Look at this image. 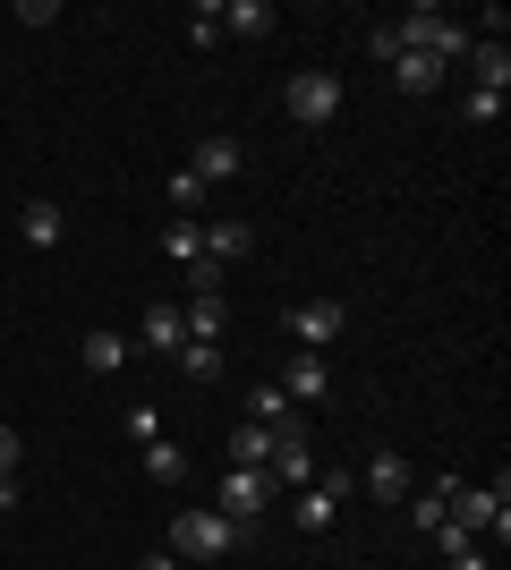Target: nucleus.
Listing matches in <instances>:
<instances>
[{
  "label": "nucleus",
  "mask_w": 511,
  "mask_h": 570,
  "mask_svg": "<svg viewBox=\"0 0 511 570\" xmlns=\"http://www.w3.org/2000/svg\"><path fill=\"white\" fill-rule=\"evenodd\" d=\"M247 546V528L230 520V511H205V502H188V511H179V520H170V553H179V562H222V553H239Z\"/></svg>",
  "instance_id": "nucleus-1"
},
{
  "label": "nucleus",
  "mask_w": 511,
  "mask_h": 570,
  "mask_svg": "<svg viewBox=\"0 0 511 570\" xmlns=\"http://www.w3.org/2000/svg\"><path fill=\"white\" fill-rule=\"evenodd\" d=\"M392 26H401V51H426L435 69L469 60V43H478V35H469L461 18H443V9H410V18H392Z\"/></svg>",
  "instance_id": "nucleus-2"
},
{
  "label": "nucleus",
  "mask_w": 511,
  "mask_h": 570,
  "mask_svg": "<svg viewBox=\"0 0 511 570\" xmlns=\"http://www.w3.org/2000/svg\"><path fill=\"white\" fill-rule=\"evenodd\" d=\"M452 528H469L478 546L503 537V528H511V485H503V476H494V485H461V494H452Z\"/></svg>",
  "instance_id": "nucleus-3"
},
{
  "label": "nucleus",
  "mask_w": 511,
  "mask_h": 570,
  "mask_svg": "<svg viewBox=\"0 0 511 570\" xmlns=\"http://www.w3.org/2000/svg\"><path fill=\"white\" fill-rule=\"evenodd\" d=\"M282 111H291L298 128H324V119L341 111V77L333 69H298L291 86H282Z\"/></svg>",
  "instance_id": "nucleus-4"
},
{
  "label": "nucleus",
  "mask_w": 511,
  "mask_h": 570,
  "mask_svg": "<svg viewBox=\"0 0 511 570\" xmlns=\"http://www.w3.org/2000/svg\"><path fill=\"white\" fill-rule=\"evenodd\" d=\"M341 502H350V476L316 469V485H298V494H291V528H298V537H324V528L341 520Z\"/></svg>",
  "instance_id": "nucleus-5"
},
{
  "label": "nucleus",
  "mask_w": 511,
  "mask_h": 570,
  "mask_svg": "<svg viewBox=\"0 0 511 570\" xmlns=\"http://www.w3.org/2000/svg\"><path fill=\"white\" fill-rule=\"evenodd\" d=\"M282 324H291V341H298L307 357H324V350L341 341V324H350V307H341V298H298Z\"/></svg>",
  "instance_id": "nucleus-6"
},
{
  "label": "nucleus",
  "mask_w": 511,
  "mask_h": 570,
  "mask_svg": "<svg viewBox=\"0 0 511 570\" xmlns=\"http://www.w3.org/2000/svg\"><path fill=\"white\" fill-rule=\"evenodd\" d=\"M265 476H273V494H298V485H316V452H307V434H298V426L273 443Z\"/></svg>",
  "instance_id": "nucleus-7"
},
{
  "label": "nucleus",
  "mask_w": 511,
  "mask_h": 570,
  "mask_svg": "<svg viewBox=\"0 0 511 570\" xmlns=\"http://www.w3.org/2000/svg\"><path fill=\"white\" fill-rule=\"evenodd\" d=\"M239 170H247L239 137H196V154H188V179H196V188H222V179H239Z\"/></svg>",
  "instance_id": "nucleus-8"
},
{
  "label": "nucleus",
  "mask_w": 511,
  "mask_h": 570,
  "mask_svg": "<svg viewBox=\"0 0 511 570\" xmlns=\"http://www.w3.org/2000/svg\"><path fill=\"white\" fill-rule=\"evenodd\" d=\"M265 502H273V476H265V469H222V511H230L239 528H256V511H265Z\"/></svg>",
  "instance_id": "nucleus-9"
},
{
  "label": "nucleus",
  "mask_w": 511,
  "mask_h": 570,
  "mask_svg": "<svg viewBox=\"0 0 511 570\" xmlns=\"http://www.w3.org/2000/svg\"><path fill=\"white\" fill-rule=\"evenodd\" d=\"M366 494H375V502H410L417 494L410 460H401V452H375V460H366Z\"/></svg>",
  "instance_id": "nucleus-10"
},
{
  "label": "nucleus",
  "mask_w": 511,
  "mask_h": 570,
  "mask_svg": "<svg viewBox=\"0 0 511 570\" xmlns=\"http://www.w3.org/2000/svg\"><path fill=\"white\" fill-rule=\"evenodd\" d=\"M18 238H26V247H35V256H51V247L69 238V222H60V205H51V196H35V205H26V214H18Z\"/></svg>",
  "instance_id": "nucleus-11"
},
{
  "label": "nucleus",
  "mask_w": 511,
  "mask_h": 570,
  "mask_svg": "<svg viewBox=\"0 0 511 570\" xmlns=\"http://www.w3.org/2000/svg\"><path fill=\"white\" fill-rule=\"evenodd\" d=\"M179 341H188L179 307H163V298H154V307H146V324H137V350H154V357H179Z\"/></svg>",
  "instance_id": "nucleus-12"
},
{
  "label": "nucleus",
  "mask_w": 511,
  "mask_h": 570,
  "mask_svg": "<svg viewBox=\"0 0 511 570\" xmlns=\"http://www.w3.org/2000/svg\"><path fill=\"white\" fill-rule=\"evenodd\" d=\"M282 392H291V409L324 401V392H333V366H324V357H307V350H298V357H291V375H282Z\"/></svg>",
  "instance_id": "nucleus-13"
},
{
  "label": "nucleus",
  "mask_w": 511,
  "mask_h": 570,
  "mask_svg": "<svg viewBox=\"0 0 511 570\" xmlns=\"http://www.w3.org/2000/svg\"><path fill=\"white\" fill-rule=\"evenodd\" d=\"M452 494H461V476H435L426 494H410V520H417V537H435V528L452 520Z\"/></svg>",
  "instance_id": "nucleus-14"
},
{
  "label": "nucleus",
  "mask_w": 511,
  "mask_h": 570,
  "mask_svg": "<svg viewBox=\"0 0 511 570\" xmlns=\"http://www.w3.org/2000/svg\"><path fill=\"white\" fill-rule=\"evenodd\" d=\"M469 69H478V95H503L511 86V51L494 43V35H478V43H469Z\"/></svg>",
  "instance_id": "nucleus-15"
},
{
  "label": "nucleus",
  "mask_w": 511,
  "mask_h": 570,
  "mask_svg": "<svg viewBox=\"0 0 511 570\" xmlns=\"http://www.w3.org/2000/svg\"><path fill=\"white\" fill-rule=\"evenodd\" d=\"M128 350H137V341H128V333H111V324H95V333H86V375H120V366H128Z\"/></svg>",
  "instance_id": "nucleus-16"
},
{
  "label": "nucleus",
  "mask_w": 511,
  "mask_h": 570,
  "mask_svg": "<svg viewBox=\"0 0 511 570\" xmlns=\"http://www.w3.org/2000/svg\"><path fill=\"white\" fill-rule=\"evenodd\" d=\"M247 426L291 434V426H298V417H291V392H282V383H256V392H247Z\"/></svg>",
  "instance_id": "nucleus-17"
},
{
  "label": "nucleus",
  "mask_w": 511,
  "mask_h": 570,
  "mask_svg": "<svg viewBox=\"0 0 511 570\" xmlns=\"http://www.w3.org/2000/svg\"><path fill=\"white\" fill-rule=\"evenodd\" d=\"M273 443H282L273 426H239L230 443H222V452H230V469H265V460H273Z\"/></svg>",
  "instance_id": "nucleus-18"
},
{
  "label": "nucleus",
  "mask_w": 511,
  "mask_h": 570,
  "mask_svg": "<svg viewBox=\"0 0 511 570\" xmlns=\"http://www.w3.org/2000/svg\"><path fill=\"white\" fill-rule=\"evenodd\" d=\"M247 247H256V230H247V222H205V256H214V264H239Z\"/></svg>",
  "instance_id": "nucleus-19"
},
{
  "label": "nucleus",
  "mask_w": 511,
  "mask_h": 570,
  "mask_svg": "<svg viewBox=\"0 0 511 570\" xmlns=\"http://www.w3.org/2000/svg\"><path fill=\"white\" fill-rule=\"evenodd\" d=\"M137 452H146V476H154V485H179V476H188V452H179L170 434H154V443H137Z\"/></svg>",
  "instance_id": "nucleus-20"
},
{
  "label": "nucleus",
  "mask_w": 511,
  "mask_h": 570,
  "mask_svg": "<svg viewBox=\"0 0 511 570\" xmlns=\"http://www.w3.org/2000/svg\"><path fill=\"white\" fill-rule=\"evenodd\" d=\"M179 324H188V341H214V350H222V324H230V307H222V298H188V307H179Z\"/></svg>",
  "instance_id": "nucleus-21"
},
{
  "label": "nucleus",
  "mask_w": 511,
  "mask_h": 570,
  "mask_svg": "<svg viewBox=\"0 0 511 570\" xmlns=\"http://www.w3.org/2000/svg\"><path fill=\"white\" fill-rule=\"evenodd\" d=\"M392 86H401V95H435L443 69L426 60V51H401V60H392Z\"/></svg>",
  "instance_id": "nucleus-22"
},
{
  "label": "nucleus",
  "mask_w": 511,
  "mask_h": 570,
  "mask_svg": "<svg viewBox=\"0 0 511 570\" xmlns=\"http://www.w3.org/2000/svg\"><path fill=\"white\" fill-rule=\"evenodd\" d=\"M222 35H273V0H230V9H222Z\"/></svg>",
  "instance_id": "nucleus-23"
},
{
  "label": "nucleus",
  "mask_w": 511,
  "mask_h": 570,
  "mask_svg": "<svg viewBox=\"0 0 511 570\" xmlns=\"http://www.w3.org/2000/svg\"><path fill=\"white\" fill-rule=\"evenodd\" d=\"M163 256L170 264H196V256H205V222H170V230H163Z\"/></svg>",
  "instance_id": "nucleus-24"
},
{
  "label": "nucleus",
  "mask_w": 511,
  "mask_h": 570,
  "mask_svg": "<svg viewBox=\"0 0 511 570\" xmlns=\"http://www.w3.org/2000/svg\"><path fill=\"white\" fill-rule=\"evenodd\" d=\"M179 375H188V383H214L222 375V350H214V341H179Z\"/></svg>",
  "instance_id": "nucleus-25"
},
{
  "label": "nucleus",
  "mask_w": 511,
  "mask_h": 570,
  "mask_svg": "<svg viewBox=\"0 0 511 570\" xmlns=\"http://www.w3.org/2000/svg\"><path fill=\"white\" fill-rule=\"evenodd\" d=\"M188 43H196V51L222 43V9H214V0H205V9H188Z\"/></svg>",
  "instance_id": "nucleus-26"
},
{
  "label": "nucleus",
  "mask_w": 511,
  "mask_h": 570,
  "mask_svg": "<svg viewBox=\"0 0 511 570\" xmlns=\"http://www.w3.org/2000/svg\"><path fill=\"white\" fill-rule=\"evenodd\" d=\"M179 273H188V298H222V264H214V256L179 264Z\"/></svg>",
  "instance_id": "nucleus-27"
},
{
  "label": "nucleus",
  "mask_w": 511,
  "mask_h": 570,
  "mask_svg": "<svg viewBox=\"0 0 511 570\" xmlns=\"http://www.w3.org/2000/svg\"><path fill=\"white\" fill-rule=\"evenodd\" d=\"M196 205H205V188H196L188 170H170V214H179V222H196Z\"/></svg>",
  "instance_id": "nucleus-28"
},
{
  "label": "nucleus",
  "mask_w": 511,
  "mask_h": 570,
  "mask_svg": "<svg viewBox=\"0 0 511 570\" xmlns=\"http://www.w3.org/2000/svg\"><path fill=\"white\" fill-rule=\"evenodd\" d=\"M461 119H469V128H487V119H503V95H461Z\"/></svg>",
  "instance_id": "nucleus-29"
},
{
  "label": "nucleus",
  "mask_w": 511,
  "mask_h": 570,
  "mask_svg": "<svg viewBox=\"0 0 511 570\" xmlns=\"http://www.w3.org/2000/svg\"><path fill=\"white\" fill-rule=\"evenodd\" d=\"M366 51H375V60L392 69V60H401V26H366Z\"/></svg>",
  "instance_id": "nucleus-30"
},
{
  "label": "nucleus",
  "mask_w": 511,
  "mask_h": 570,
  "mask_svg": "<svg viewBox=\"0 0 511 570\" xmlns=\"http://www.w3.org/2000/svg\"><path fill=\"white\" fill-rule=\"evenodd\" d=\"M435 546H443V562H461V553L478 546V537H469V528H452V520H443V528H435Z\"/></svg>",
  "instance_id": "nucleus-31"
},
{
  "label": "nucleus",
  "mask_w": 511,
  "mask_h": 570,
  "mask_svg": "<svg viewBox=\"0 0 511 570\" xmlns=\"http://www.w3.org/2000/svg\"><path fill=\"white\" fill-rule=\"evenodd\" d=\"M128 434H137V443H154V434H163V417H154V401H137V409H128Z\"/></svg>",
  "instance_id": "nucleus-32"
},
{
  "label": "nucleus",
  "mask_w": 511,
  "mask_h": 570,
  "mask_svg": "<svg viewBox=\"0 0 511 570\" xmlns=\"http://www.w3.org/2000/svg\"><path fill=\"white\" fill-rule=\"evenodd\" d=\"M0 476H18V434L0 426Z\"/></svg>",
  "instance_id": "nucleus-33"
},
{
  "label": "nucleus",
  "mask_w": 511,
  "mask_h": 570,
  "mask_svg": "<svg viewBox=\"0 0 511 570\" xmlns=\"http://www.w3.org/2000/svg\"><path fill=\"white\" fill-rule=\"evenodd\" d=\"M146 570H188V562H179V553H146Z\"/></svg>",
  "instance_id": "nucleus-34"
}]
</instances>
